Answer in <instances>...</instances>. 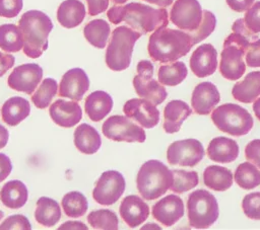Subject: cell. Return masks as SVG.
I'll return each mask as SVG.
<instances>
[{
    "instance_id": "cell-16",
    "label": "cell",
    "mask_w": 260,
    "mask_h": 230,
    "mask_svg": "<svg viewBox=\"0 0 260 230\" xmlns=\"http://www.w3.org/2000/svg\"><path fill=\"white\" fill-rule=\"evenodd\" d=\"M58 87L59 96L79 101L89 88V79L84 70L73 68L62 76Z\"/></svg>"
},
{
    "instance_id": "cell-35",
    "label": "cell",
    "mask_w": 260,
    "mask_h": 230,
    "mask_svg": "<svg viewBox=\"0 0 260 230\" xmlns=\"http://www.w3.org/2000/svg\"><path fill=\"white\" fill-rule=\"evenodd\" d=\"M237 184L244 189H252L260 185V170L250 161L241 163L234 174Z\"/></svg>"
},
{
    "instance_id": "cell-29",
    "label": "cell",
    "mask_w": 260,
    "mask_h": 230,
    "mask_svg": "<svg viewBox=\"0 0 260 230\" xmlns=\"http://www.w3.org/2000/svg\"><path fill=\"white\" fill-rule=\"evenodd\" d=\"M27 187L22 181L17 179L9 180L0 190V200L9 209H20L27 202Z\"/></svg>"
},
{
    "instance_id": "cell-23",
    "label": "cell",
    "mask_w": 260,
    "mask_h": 230,
    "mask_svg": "<svg viewBox=\"0 0 260 230\" xmlns=\"http://www.w3.org/2000/svg\"><path fill=\"white\" fill-rule=\"evenodd\" d=\"M207 155L210 160L218 163H231L239 155V146L233 139L226 137L213 138L207 147Z\"/></svg>"
},
{
    "instance_id": "cell-38",
    "label": "cell",
    "mask_w": 260,
    "mask_h": 230,
    "mask_svg": "<svg viewBox=\"0 0 260 230\" xmlns=\"http://www.w3.org/2000/svg\"><path fill=\"white\" fill-rule=\"evenodd\" d=\"M87 222L93 229L117 230L119 220L115 212L108 209L92 211L87 216Z\"/></svg>"
},
{
    "instance_id": "cell-32",
    "label": "cell",
    "mask_w": 260,
    "mask_h": 230,
    "mask_svg": "<svg viewBox=\"0 0 260 230\" xmlns=\"http://www.w3.org/2000/svg\"><path fill=\"white\" fill-rule=\"evenodd\" d=\"M111 32L110 24L104 19H93L83 28V35L86 41L98 49H104Z\"/></svg>"
},
{
    "instance_id": "cell-2",
    "label": "cell",
    "mask_w": 260,
    "mask_h": 230,
    "mask_svg": "<svg viewBox=\"0 0 260 230\" xmlns=\"http://www.w3.org/2000/svg\"><path fill=\"white\" fill-rule=\"evenodd\" d=\"M192 47V39L187 31L165 26L150 34L147 51L153 61L172 63L187 55Z\"/></svg>"
},
{
    "instance_id": "cell-21",
    "label": "cell",
    "mask_w": 260,
    "mask_h": 230,
    "mask_svg": "<svg viewBox=\"0 0 260 230\" xmlns=\"http://www.w3.org/2000/svg\"><path fill=\"white\" fill-rule=\"evenodd\" d=\"M119 212L123 221L130 228H136L148 218L149 207L140 197L130 195L121 202Z\"/></svg>"
},
{
    "instance_id": "cell-43",
    "label": "cell",
    "mask_w": 260,
    "mask_h": 230,
    "mask_svg": "<svg viewBox=\"0 0 260 230\" xmlns=\"http://www.w3.org/2000/svg\"><path fill=\"white\" fill-rule=\"evenodd\" d=\"M13 230V229H21V230H30L31 225L28 219L23 215H12L6 218L0 224V230Z\"/></svg>"
},
{
    "instance_id": "cell-37",
    "label": "cell",
    "mask_w": 260,
    "mask_h": 230,
    "mask_svg": "<svg viewBox=\"0 0 260 230\" xmlns=\"http://www.w3.org/2000/svg\"><path fill=\"white\" fill-rule=\"evenodd\" d=\"M58 90L57 81L53 78L44 79L31 95V101L36 107L44 109L49 106Z\"/></svg>"
},
{
    "instance_id": "cell-18",
    "label": "cell",
    "mask_w": 260,
    "mask_h": 230,
    "mask_svg": "<svg viewBox=\"0 0 260 230\" xmlns=\"http://www.w3.org/2000/svg\"><path fill=\"white\" fill-rule=\"evenodd\" d=\"M191 71L199 78L212 75L217 68V52L211 44H202L190 58Z\"/></svg>"
},
{
    "instance_id": "cell-9",
    "label": "cell",
    "mask_w": 260,
    "mask_h": 230,
    "mask_svg": "<svg viewBox=\"0 0 260 230\" xmlns=\"http://www.w3.org/2000/svg\"><path fill=\"white\" fill-rule=\"evenodd\" d=\"M137 75L133 78V86L136 93L152 104H160L167 98V90L158 81L153 79V64L148 60H142L137 64Z\"/></svg>"
},
{
    "instance_id": "cell-33",
    "label": "cell",
    "mask_w": 260,
    "mask_h": 230,
    "mask_svg": "<svg viewBox=\"0 0 260 230\" xmlns=\"http://www.w3.org/2000/svg\"><path fill=\"white\" fill-rule=\"evenodd\" d=\"M23 48V37L20 28L13 23L0 25V49L7 53H16Z\"/></svg>"
},
{
    "instance_id": "cell-48",
    "label": "cell",
    "mask_w": 260,
    "mask_h": 230,
    "mask_svg": "<svg viewBox=\"0 0 260 230\" xmlns=\"http://www.w3.org/2000/svg\"><path fill=\"white\" fill-rule=\"evenodd\" d=\"M14 62H15L14 56L8 53L0 52V77H2L9 69L13 67Z\"/></svg>"
},
{
    "instance_id": "cell-46",
    "label": "cell",
    "mask_w": 260,
    "mask_h": 230,
    "mask_svg": "<svg viewBox=\"0 0 260 230\" xmlns=\"http://www.w3.org/2000/svg\"><path fill=\"white\" fill-rule=\"evenodd\" d=\"M245 156L247 160L260 168V139H254L246 145Z\"/></svg>"
},
{
    "instance_id": "cell-6",
    "label": "cell",
    "mask_w": 260,
    "mask_h": 230,
    "mask_svg": "<svg viewBox=\"0 0 260 230\" xmlns=\"http://www.w3.org/2000/svg\"><path fill=\"white\" fill-rule=\"evenodd\" d=\"M252 41L242 33L233 31L223 42L220 54L219 72L228 80L240 79L246 71V51Z\"/></svg>"
},
{
    "instance_id": "cell-41",
    "label": "cell",
    "mask_w": 260,
    "mask_h": 230,
    "mask_svg": "<svg viewBox=\"0 0 260 230\" xmlns=\"http://www.w3.org/2000/svg\"><path fill=\"white\" fill-rule=\"evenodd\" d=\"M242 209L249 219L260 220V191L246 195L242 201Z\"/></svg>"
},
{
    "instance_id": "cell-31",
    "label": "cell",
    "mask_w": 260,
    "mask_h": 230,
    "mask_svg": "<svg viewBox=\"0 0 260 230\" xmlns=\"http://www.w3.org/2000/svg\"><path fill=\"white\" fill-rule=\"evenodd\" d=\"M60 218L61 209L55 200L48 197H41L37 201L35 219L39 224L45 227H52L59 222Z\"/></svg>"
},
{
    "instance_id": "cell-4",
    "label": "cell",
    "mask_w": 260,
    "mask_h": 230,
    "mask_svg": "<svg viewBox=\"0 0 260 230\" xmlns=\"http://www.w3.org/2000/svg\"><path fill=\"white\" fill-rule=\"evenodd\" d=\"M174 177L171 169L162 162L151 159L147 160L140 167L136 185L139 194L144 200H156L170 189Z\"/></svg>"
},
{
    "instance_id": "cell-44",
    "label": "cell",
    "mask_w": 260,
    "mask_h": 230,
    "mask_svg": "<svg viewBox=\"0 0 260 230\" xmlns=\"http://www.w3.org/2000/svg\"><path fill=\"white\" fill-rule=\"evenodd\" d=\"M22 6V0H0V16L13 18L19 14Z\"/></svg>"
},
{
    "instance_id": "cell-15",
    "label": "cell",
    "mask_w": 260,
    "mask_h": 230,
    "mask_svg": "<svg viewBox=\"0 0 260 230\" xmlns=\"http://www.w3.org/2000/svg\"><path fill=\"white\" fill-rule=\"evenodd\" d=\"M126 117L146 129L154 128L159 122V111L154 104L144 98H131L123 106Z\"/></svg>"
},
{
    "instance_id": "cell-42",
    "label": "cell",
    "mask_w": 260,
    "mask_h": 230,
    "mask_svg": "<svg viewBox=\"0 0 260 230\" xmlns=\"http://www.w3.org/2000/svg\"><path fill=\"white\" fill-rule=\"evenodd\" d=\"M246 26L254 33L260 32V1L253 3L247 10L244 16Z\"/></svg>"
},
{
    "instance_id": "cell-55",
    "label": "cell",
    "mask_w": 260,
    "mask_h": 230,
    "mask_svg": "<svg viewBox=\"0 0 260 230\" xmlns=\"http://www.w3.org/2000/svg\"><path fill=\"white\" fill-rule=\"evenodd\" d=\"M114 3H116V4H118V5H120V4H124V3H126V1H128V0H112Z\"/></svg>"
},
{
    "instance_id": "cell-14",
    "label": "cell",
    "mask_w": 260,
    "mask_h": 230,
    "mask_svg": "<svg viewBox=\"0 0 260 230\" xmlns=\"http://www.w3.org/2000/svg\"><path fill=\"white\" fill-rule=\"evenodd\" d=\"M43 77V69L36 63H26L13 69L7 79L8 86L16 91L32 94Z\"/></svg>"
},
{
    "instance_id": "cell-54",
    "label": "cell",
    "mask_w": 260,
    "mask_h": 230,
    "mask_svg": "<svg viewBox=\"0 0 260 230\" xmlns=\"http://www.w3.org/2000/svg\"><path fill=\"white\" fill-rule=\"evenodd\" d=\"M253 110H254V113L256 116V118L260 121V97L259 98H256L254 101H253Z\"/></svg>"
},
{
    "instance_id": "cell-52",
    "label": "cell",
    "mask_w": 260,
    "mask_h": 230,
    "mask_svg": "<svg viewBox=\"0 0 260 230\" xmlns=\"http://www.w3.org/2000/svg\"><path fill=\"white\" fill-rule=\"evenodd\" d=\"M9 139V133L8 130L3 127L2 125H0V149L4 148L8 142Z\"/></svg>"
},
{
    "instance_id": "cell-12",
    "label": "cell",
    "mask_w": 260,
    "mask_h": 230,
    "mask_svg": "<svg viewBox=\"0 0 260 230\" xmlns=\"http://www.w3.org/2000/svg\"><path fill=\"white\" fill-rule=\"evenodd\" d=\"M204 148L197 139H184L173 142L167 150L168 162L171 165L193 167L204 156Z\"/></svg>"
},
{
    "instance_id": "cell-40",
    "label": "cell",
    "mask_w": 260,
    "mask_h": 230,
    "mask_svg": "<svg viewBox=\"0 0 260 230\" xmlns=\"http://www.w3.org/2000/svg\"><path fill=\"white\" fill-rule=\"evenodd\" d=\"M215 26H216L215 15L209 10H203L202 19L198 27L195 30L188 32L191 35L192 45L194 46L200 43L201 41L205 40L207 36H209L214 30Z\"/></svg>"
},
{
    "instance_id": "cell-51",
    "label": "cell",
    "mask_w": 260,
    "mask_h": 230,
    "mask_svg": "<svg viewBox=\"0 0 260 230\" xmlns=\"http://www.w3.org/2000/svg\"><path fill=\"white\" fill-rule=\"evenodd\" d=\"M58 229H87V226H85L82 222H78V221H67L65 223H63Z\"/></svg>"
},
{
    "instance_id": "cell-36",
    "label": "cell",
    "mask_w": 260,
    "mask_h": 230,
    "mask_svg": "<svg viewBox=\"0 0 260 230\" xmlns=\"http://www.w3.org/2000/svg\"><path fill=\"white\" fill-rule=\"evenodd\" d=\"M61 205L65 215L70 218H79L83 216L88 208L86 198L79 191L67 193L63 197Z\"/></svg>"
},
{
    "instance_id": "cell-5",
    "label": "cell",
    "mask_w": 260,
    "mask_h": 230,
    "mask_svg": "<svg viewBox=\"0 0 260 230\" xmlns=\"http://www.w3.org/2000/svg\"><path fill=\"white\" fill-rule=\"evenodd\" d=\"M142 34L131 27L120 25L112 31V36L106 50L105 61L113 71H123L130 66L136 41Z\"/></svg>"
},
{
    "instance_id": "cell-45",
    "label": "cell",
    "mask_w": 260,
    "mask_h": 230,
    "mask_svg": "<svg viewBox=\"0 0 260 230\" xmlns=\"http://www.w3.org/2000/svg\"><path fill=\"white\" fill-rule=\"evenodd\" d=\"M245 63L248 67H260V39L250 43L245 54Z\"/></svg>"
},
{
    "instance_id": "cell-53",
    "label": "cell",
    "mask_w": 260,
    "mask_h": 230,
    "mask_svg": "<svg viewBox=\"0 0 260 230\" xmlns=\"http://www.w3.org/2000/svg\"><path fill=\"white\" fill-rule=\"evenodd\" d=\"M143 1H146V2L156 5V6H160L162 8L172 5V3L174 2V0H143Z\"/></svg>"
},
{
    "instance_id": "cell-22",
    "label": "cell",
    "mask_w": 260,
    "mask_h": 230,
    "mask_svg": "<svg viewBox=\"0 0 260 230\" xmlns=\"http://www.w3.org/2000/svg\"><path fill=\"white\" fill-rule=\"evenodd\" d=\"M191 108L183 100H171L164 108V131L174 134L180 131L184 121L191 114Z\"/></svg>"
},
{
    "instance_id": "cell-20",
    "label": "cell",
    "mask_w": 260,
    "mask_h": 230,
    "mask_svg": "<svg viewBox=\"0 0 260 230\" xmlns=\"http://www.w3.org/2000/svg\"><path fill=\"white\" fill-rule=\"evenodd\" d=\"M53 122L62 128H71L77 125L82 118L80 105L75 101L57 99L49 108Z\"/></svg>"
},
{
    "instance_id": "cell-25",
    "label": "cell",
    "mask_w": 260,
    "mask_h": 230,
    "mask_svg": "<svg viewBox=\"0 0 260 230\" xmlns=\"http://www.w3.org/2000/svg\"><path fill=\"white\" fill-rule=\"evenodd\" d=\"M86 14L84 4L79 0H65L57 9V20L66 28L78 26Z\"/></svg>"
},
{
    "instance_id": "cell-1",
    "label": "cell",
    "mask_w": 260,
    "mask_h": 230,
    "mask_svg": "<svg viewBox=\"0 0 260 230\" xmlns=\"http://www.w3.org/2000/svg\"><path fill=\"white\" fill-rule=\"evenodd\" d=\"M107 16L113 24L125 22L141 34H146L169 24L167 9L153 8L138 2L114 5L107 11Z\"/></svg>"
},
{
    "instance_id": "cell-3",
    "label": "cell",
    "mask_w": 260,
    "mask_h": 230,
    "mask_svg": "<svg viewBox=\"0 0 260 230\" xmlns=\"http://www.w3.org/2000/svg\"><path fill=\"white\" fill-rule=\"evenodd\" d=\"M18 27L23 37L22 51L28 58L37 59L48 49V36L53 29L51 18L40 10H28L22 14Z\"/></svg>"
},
{
    "instance_id": "cell-47",
    "label": "cell",
    "mask_w": 260,
    "mask_h": 230,
    "mask_svg": "<svg viewBox=\"0 0 260 230\" xmlns=\"http://www.w3.org/2000/svg\"><path fill=\"white\" fill-rule=\"evenodd\" d=\"M109 1L110 0H86L88 14L94 16L105 12L109 6Z\"/></svg>"
},
{
    "instance_id": "cell-10",
    "label": "cell",
    "mask_w": 260,
    "mask_h": 230,
    "mask_svg": "<svg viewBox=\"0 0 260 230\" xmlns=\"http://www.w3.org/2000/svg\"><path fill=\"white\" fill-rule=\"evenodd\" d=\"M102 131L108 139L116 142L143 143L146 140L144 129L126 116L116 114L108 118L103 124Z\"/></svg>"
},
{
    "instance_id": "cell-24",
    "label": "cell",
    "mask_w": 260,
    "mask_h": 230,
    "mask_svg": "<svg viewBox=\"0 0 260 230\" xmlns=\"http://www.w3.org/2000/svg\"><path fill=\"white\" fill-rule=\"evenodd\" d=\"M113 108V98L103 90L91 92L85 98L84 109L87 117L93 122L102 121Z\"/></svg>"
},
{
    "instance_id": "cell-39",
    "label": "cell",
    "mask_w": 260,
    "mask_h": 230,
    "mask_svg": "<svg viewBox=\"0 0 260 230\" xmlns=\"http://www.w3.org/2000/svg\"><path fill=\"white\" fill-rule=\"evenodd\" d=\"M172 172L174 180L170 189L174 193L182 194L194 188L199 182L198 173L196 171L174 169L172 170Z\"/></svg>"
},
{
    "instance_id": "cell-28",
    "label": "cell",
    "mask_w": 260,
    "mask_h": 230,
    "mask_svg": "<svg viewBox=\"0 0 260 230\" xmlns=\"http://www.w3.org/2000/svg\"><path fill=\"white\" fill-rule=\"evenodd\" d=\"M74 145L83 154H94L101 148L102 139L93 127L84 123L74 131Z\"/></svg>"
},
{
    "instance_id": "cell-19",
    "label": "cell",
    "mask_w": 260,
    "mask_h": 230,
    "mask_svg": "<svg viewBox=\"0 0 260 230\" xmlns=\"http://www.w3.org/2000/svg\"><path fill=\"white\" fill-rule=\"evenodd\" d=\"M220 100L217 87L208 81L201 82L194 88L191 97V105L195 113L208 114Z\"/></svg>"
},
{
    "instance_id": "cell-11",
    "label": "cell",
    "mask_w": 260,
    "mask_h": 230,
    "mask_svg": "<svg viewBox=\"0 0 260 230\" xmlns=\"http://www.w3.org/2000/svg\"><path fill=\"white\" fill-rule=\"evenodd\" d=\"M126 182L122 173L116 170H107L102 173L92 190L93 200L103 206L115 204L123 195Z\"/></svg>"
},
{
    "instance_id": "cell-8",
    "label": "cell",
    "mask_w": 260,
    "mask_h": 230,
    "mask_svg": "<svg viewBox=\"0 0 260 230\" xmlns=\"http://www.w3.org/2000/svg\"><path fill=\"white\" fill-rule=\"evenodd\" d=\"M187 211L189 224L196 229L210 227L219 215L215 197L206 189H196L188 196Z\"/></svg>"
},
{
    "instance_id": "cell-50",
    "label": "cell",
    "mask_w": 260,
    "mask_h": 230,
    "mask_svg": "<svg viewBox=\"0 0 260 230\" xmlns=\"http://www.w3.org/2000/svg\"><path fill=\"white\" fill-rule=\"evenodd\" d=\"M255 0H225L229 7L236 12L246 11Z\"/></svg>"
},
{
    "instance_id": "cell-17",
    "label": "cell",
    "mask_w": 260,
    "mask_h": 230,
    "mask_svg": "<svg viewBox=\"0 0 260 230\" xmlns=\"http://www.w3.org/2000/svg\"><path fill=\"white\" fill-rule=\"evenodd\" d=\"M151 214L160 224L170 227L184 216L183 200L179 196L168 195L152 206Z\"/></svg>"
},
{
    "instance_id": "cell-27",
    "label": "cell",
    "mask_w": 260,
    "mask_h": 230,
    "mask_svg": "<svg viewBox=\"0 0 260 230\" xmlns=\"http://www.w3.org/2000/svg\"><path fill=\"white\" fill-rule=\"evenodd\" d=\"M30 112V104L28 100L20 96L8 98L2 105L1 116L5 124L11 127L17 126Z\"/></svg>"
},
{
    "instance_id": "cell-49",
    "label": "cell",
    "mask_w": 260,
    "mask_h": 230,
    "mask_svg": "<svg viewBox=\"0 0 260 230\" xmlns=\"http://www.w3.org/2000/svg\"><path fill=\"white\" fill-rule=\"evenodd\" d=\"M12 163L9 157L3 153H0V182L3 181L11 172Z\"/></svg>"
},
{
    "instance_id": "cell-7",
    "label": "cell",
    "mask_w": 260,
    "mask_h": 230,
    "mask_svg": "<svg viewBox=\"0 0 260 230\" xmlns=\"http://www.w3.org/2000/svg\"><path fill=\"white\" fill-rule=\"evenodd\" d=\"M211 120L219 131L236 137L248 134L254 125L251 113L235 103H223L213 108Z\"/></svg>"
},
{
    "instance_id": "cell-26",
    "label": "cell",
    "mask_w": 260,
    "mask_h": 230,
    "mask_svg": "<svg viewBox=\"0 0 260 230\" xmlns=\"http://www.w3.org/2000/svg\"><path fill=\"white\" fill-rule=\"evenodd\" d=\"M233 97L243 103H251L260 95V71L248 73L232 89Z\"/></svg>"
},
{
    "instance_id": "cell-34",
    "label": "cell",
    "mask_w": 260,
    "mask_h": 230,
    "mask_svg": "<svg viewBox=\"0 0 260 230\" xmlns=\"http://www.w3.org/2000/svg\"><path fill=\"white\" fill-rule=\"evenodd\" d=\"M188 75V70L185 63L178 61L172 64L161 65L157 72L158 82L167 86H176L182 83Z\"/></svg>"
},
{
    "instance_id": "cell-30",
    "label": "cell",
    "mask_w": 260,
    "mask_h": 230,
    "mask_svg": "<svg viewBox=\"0 0 260 230\" xmlns=\"http://www.w3.org/2000/svg\"><path fill=\"white\" fill-rule=\"evenodd\" d=\"M232 171L223 166L209 165L203 171V182L210 189L224 191L233 184Z\"/></svg>"
},
{
    "instance_id": "cell-56",
    "label": "cell",
    "mask_w": 260,
    "mask_h": 230,
    "mask_svg": "<svg viewBox=\"0 0 260 230\" xmlns=\"http://www.w3.org/2000/svg\"><path fill=\"white\" fill-rule=\"evenodd\" d=\"M3 217H4V213H3L2 211H0V220H1Z\"/></svg>"
},
{
    "instance_id": "cell-13",
    "label": "cell",
    "mask_w": 260,
    "mask_h": 230,
    "mask_svg": "<svg viewBox=\"0 0 260 230\" xmlns=\"http://www.w3.org/2000/svg\"><path fill=\"white\" fill-rule=\"evenodd\" d=\"M202 11L198 0H175L170 11V20L178 28L190 32L200 24Z\"/></svg>"
}]
</instances>
